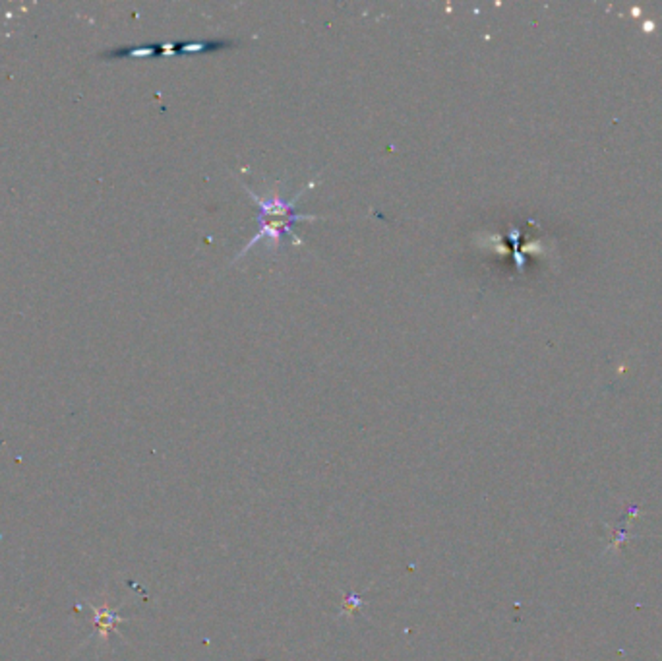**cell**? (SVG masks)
Returning <instances> with one entry per match:
<instances>
[{
	"mask_svg": "<svg viewBox=\"0 0 662 661\" xmlns=\"http://www.w3.org/2000/svg\"><path fill=\"white\" fill-rule=\"evenodd\" d=\"M242 187H244V190L250 194L252 202L257 206V231L252 235V239H250V241L246 242V246L237 254L235 260L242 258L246 252L254 249V244L264 241V239H269V241H271V246H273L275 251L279 249V244H281V241L285 239L287 235H291L296 244H303V239H298V237L294 235V225L303 224V221H318V219H323L320 215L303 214V212H298V208H296V200L304 194V190H308L312 185H308V188L296 192L291 200H285V198H281L279 194L260 196L256 194V192H252L250 187H246V185H242Z\"/></svg>",
	"mask_w": 662,
	"mask_h": 661,
	"instance_id": "obj_1",
	"label": "cell"
},
{
	"mask_svg": "<svg viewBox=\"0 0 662 661\" xmlns=\"http://www.w3.org/2000/svg\"><path fill=\"white\" fill-rule=\"evenodd\" d=\"M90 609H92L93 617H95V634H97L101 640H107L110 633H117L114 626L126 621V619H122L119 614V609H110L109 605H90Z\"/></svg>",
	"mask_w": 662,
	"mask_h": 661,
	"instance_id": "obj_2",
	"label": "cell"
},
{
	"mask_svg": "<svg viewBox=\"0 0 662 661\" xmlns=\"http://www.w3.org/2000/svg\"><path fill=\"white\" fill-rule=\"evenodd\" d=\"M359 605H362V599H360V596H353V594L345 596V607H343V611H347L345 614H353V611H355Z\"/></svg>",
	"mask_w": 662,
	"mask_h": 661,
	"instance_id": "obj_3",
	"label": "cell"
}]
</instances>
